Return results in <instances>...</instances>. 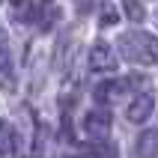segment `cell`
<instances>
[{
  "instance_id": "cell-1",
  "label": "cell",
  "mask_w": 158,
  "mask_h": 158,
  "mask_svg": "<svg viewBox=\"0 0 158 158\" xmlns=\"http://www.w3.org/2000/svg\"><path fill=\"white\" fill-rule=\"evenodd\" d=\"M119 54L128 63H137V66H155L158 63V39L149 33H140V30H131V33L119 36Z\"/></svg>"
},
{
  "instance_id": "cell-2",
  "label": "cell",
  "mask_w": 158,
  "mask_h": 158,
  "mask_svg": "<svg viewBox=\"0 0 158 158\" xmlns=\"http://www.w3.org/2000/svg\"><path fill=\"white\" fill-rule=\"evenodd\" d=\"M84 131L93 140H105L107 134H110V114H107V107H93L84 116Z\"/></svg>"
},
{
  "instance_id": "cell-3",
  "label": "cell",
  "mask_w": 158,
  "mask_h": 158,
  "mask_svg": "<svg viewBox=\"0 0 158 158\" xmlns=\"http://www.w3.org/2000/svg\"><path fill=\"white\" fill-rule=\"evenodd\" d=\"M152 110H155V98H152L149 93H140V96H134L131 102H128V107H125V119L134 123V125H143L152 116Z\"/></svg>"
},
{
  "instance_id": "cell-4",
  "label": "cell",
  "mask_w": 158,
  "mask_h": 158,
  "mask_svg": "<svg viewBox=\"0 0 158 158\" xmlns=\"http://www.w3.org/2000/svg\"><path fill=\"white\" fill-rule=\"evenodd\" d=\"M89 69L93 72H114L116 69V54L107 42H96L89 48Z\"/></svg>"
},
{
  "instance_id": "cell-5",
  "label": "cell",
  "mask_w": 158,
  "mask_h": 158,
  "mask_svg": "<svg viewBox=\"0 0 158 158\" xmlns=\"http://www.w3.org/2000/svg\"><path fill=\"white\" fill-rule=\"evenodd\" d=\"M128 87H131V84H125V81H105V84L96 87V98L102 102V107L116 105V102H123V98L128 96Z\"/></svg>"
},
{
  "instance_id": "cell-6",
  "label": "cell",
  "mask_w": 158,
  "mask_h": 158,
  "mask_svg": "<svg viewBox=\"0 0 158 158\" xmlns=\"http://www.w3.org/2000/svg\"><path fill=\"white\" fill-rule=\"evenodd\" d=\"M18 152V131L15 125L0 119V155H15Z\"/></svg>"
},
{
  "instance_id": "cell-7",
  "label": "cell",
  "mask_w": 158,
  "mask_h": 158,
  "mask_svg": "<svg viewBox=\"0 0 158 158\" xmlns=\"http://www.w3.org/2000/svg\"><path fill=\"white\" fill-rule=\"evenodd\" d=\"M140 155L143 158H155L158 155V128L155 131H146L140 137Z\"/></svg>"
},
{
  "instance_id": "cell-8",
  "label": "cell",
  "mask_w": 158,
  "mask_h": 158,
  "mask_svg": "<svg viewBox=\"0 0 158 158\" xmlns=\"http://www.w3.org/2000/svg\"><path fill=\"white\" fill-rule=\"evenodd\" d=\"M123 12L131 18V21H143V18H146V9L140 6V0H123Z\"/></svg>"
},
{
  "instance_id": "cell-9",
  "label": "cell",
  "mask_w": 158,
  "mask_h": 158,
  "mask_svg": "<svg viewBox=\"0 0 158 158\" xmlns=\"http://www.w3.org/2000/svg\"><path fill=\"white\" fill-rule=\"evenodd\" d=\"M116 9L110 6V3H102V15H98V21H102V27H110V24H116Z\"/></svg>"
},
{
  "instance_id": "cell-10",
  "label": "cell",
  "mask_w": 158,
  "mask_h": 158,
  "mask_svg": "<svg viewBox=\"0 0 158 158\" xmlns=\"http://www.w3.org/2000/svg\"><path fill=\"white\" fill-rule=\"evenodd\" d=\"M9 63V48H6V36H3V30H0V69Z\"/></svg>"
},
{
  "instance_id": "cell-11",
  "label": "cell",
  "mask_w": 158,
  "mask_h": 158,
  "mask_svg": "<svg viewBox=\"0 0 158 158\" xmlns=\"http://www.w3.org/2000/svg\"><path fill=\"white\" fill-rule=\"evenodd\" d=\"M155 24H158V12H155Z\"/></svg>"
}]
</instances>
